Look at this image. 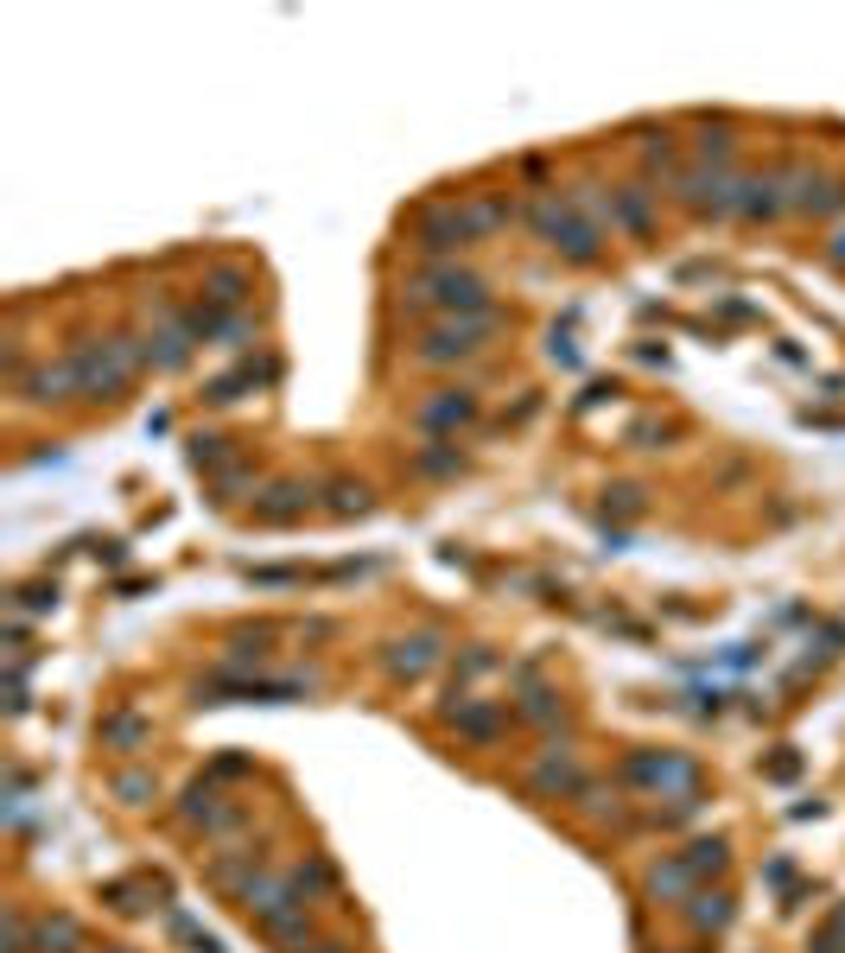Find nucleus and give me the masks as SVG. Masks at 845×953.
Instances as JSON below:
<instances>
[{
	"instance_id": "obj_1",
	"label": "nucleus",
	"mask_w": 845,
	"mask_h": 953,
	"mask_svg": "<svg viewBox=\"0 0 845 953\" xmlns=\"http://www.w3.org/2000/svg\"><path fill=\"white\" fill-rule=\"evenodd\" d=\"M528 223L540 230V242H547L553 255H566V261L598 255V223H585L572 198H540V204H528Z\"/></svg>"
},
{
	"instance_id": "obj_2",
	"label": "nucleus",
	"mask_w": 845,
	"mask_h": 953,
	"mask_svg": "<svg viewBox=\"0 0 845 953\" xmlns=\"http://www.w3.org/2000/svg\"><path fill=\"white\" fill-rule=\"evenodd\" d=\"M134 362H140V350H134L128 337H103V343H83L77 350V382L89 401H103V394H122L134 375Z\"/></svg>"
},
{
	"instance_id": "obj_3",
	"label": "nucleus",
	"mask_w": 845,
	"mask_h": 953,
	"mask_svg": "<svg viewBox=\"0 0 845 953\" xmlns=\"http://www.w3.org/2000/svg\"><path fill=\"white\" fill-rule=\"evenodd\" d=\"M489 299V286L471 274V267H433V274H420V280L408 286V306H439V311H452V318H471V311H484Z\"/></svg>"
},
{
	"instance_id": "obj_4",
	"label": "nucleus",
	"mask_w": 845,
	"mask_h": 953,
	"mask_svg": "<svg viewBox=\"0 0 845 953\" xmlns=\"http://www.w3.org/2000/svg\"><path fill=\"white\" fill-rule=\"evenodd\" d=\"M489 325H496L489 311H471V318H445V325H433V331L420 337V362H452V357H471V350H477V337H484Z\"/></svg>"
},
{
	"instance_id": "obj_5",
	"label": "nucleus",
	"mask_w": 845,
	"mask_h": 953,
	"mask_svg": "<svg viewBox=\"0 0 845 953\" xmlns=\"http://www.w3.org/2000/svg\"><path fill=\"white\" fill-rule=\"evenodd\" d=\"M674 191H680L693 210H712V216H725V210L743 204V179L712 172V166H706V172H680V179H674Z\"/></svg>"
},
{
	"instance_id": "obj_6",
	"label": "nucleus",
	"mask_w": 845,
	"mask_h": 953,
	"mask_svg": "<svg viewBox=\"0 0 845 953\" xmlns=\"http://www.w3.org/2000/svg\"><path fill=\"white\" fill-rule=\"evenodd\" d=\"M71 388L83 394V382H77V357L45 362V369H32V375H27V394H32V401H64Z\"/></svg>"
},
{
	"instance_id": "obj_7",
	"label": "nucleus",
	"mask_w": 845,
	"mask_h": 953,
	"mask_svg": "<svg viewBox=\"0 0 845 953\" xmlns=\"http://www.w3.org/2000/svg\"><path fill=\"white\" fill-rule=\"evenodd\" d=\"M630 775L636 782H662V788H693V763H674V756H636Z\"/></svg>"
},
{
	"instance_id": "obj_8",
	"label": "nucleus",
	"mask_w": 845,
	"mask_h": 953,
	"mask_svg": "<svg viewBox=\"0 0 845 953\" xmlns=\"http://www.w3.org/2000/svg\"><path fill=\"white\" fill-rule=\"evenodd\" d=\"M471 413H477V401H471V394H439V401H426V407H420V426H426V433H439V426H464Z\"/></svg>"
},
{
	"instance_id": "obj_9",
	"label": "nucleus",
	"mask_w": 845,
	"mask_h": 953,
	"mask_svg": "<svg viewBox=\"0 0 845 953\" xmlns=\"http://www.w3.org/2000/svg\"><path fill=\"white\" fill-rule=\"evenodd\" d=\"M32 947H39V953H71V947H83V928L71 922V915L39 922V928H32Z\"/></svg>"
},
{
	"instance_id": "obj_10",
	"label": "nucleus",
	"mask_w": 845,
	"mask_h": 953,
	"mask_svg": "<svg viewBox=\"0 0 845 953\" xmlns=\"http://www.w3.org/2000/svg\"><path fill=\"white\" fill-rule=\"evenodd\" d=\"M687 883H693V858H667V865H655V877H648L655 897H680Z\"/></svg>"
},
{
	"instance_id": "obj_11",
	"label": "nucleus",
	"mask_w": 845,
	"mask_h": 953,
	"mask_svg": "<svg viewBox=\"0 0 845 953\" xmlns=\"http://www.w3.org/2000/svg\"><path fill=\"white\" fill-rule=\"evenodd\" d=\"M611 223H623V230H648V198H642V191H616Z\"/></svg>"
},
{
	"instance_id": "obj_12",
	"label": "nucleus",
	"mask_w": 845,
	"mask_h": 953,
	"mask_svg": "<svg viewBox=\"0 0 845 953\" xmlns=\"http://www.w3.org/2000/svg\"><path fill=\"white\" fill-rule=\"evenodd\" d=\"M388 661H394V674H420L426 661H433V636H413V643H401Z\"/></svg>"
},
{
	"instance_id": "obj_13",
	"label": "nucleus",
	"mask_w": 845,
	"mask_h": 953,
	"mask_svg": "<svg viewBox=\"0 0 845 953\" xmlns=\"http://www.w3.org/2000/svg\"><path fill=\"white\" fill-rule=\"evenodd\" d=\"M299 509H306V490H299V484H281L274 502H261V516H267V521H286V516H299Z\"/></svg>"
},
{
	"instance_id": "obj_14",
	"label": "nucleus",
	"mask_w": 845,
	"mask_h": 953,
	"mask_svg": "<svg viewBox=\"0 0 845 953\" xmlns=\"http://www.w3.org/2000/svg\"><path fill=\"white\" fill-rule=\"evenodd\" d=\"M242 293H249V274H235V267H230V274H216V280H210V306H242Z\"/></svg>"
},
{
	"instance_id": "obj_15",
	"label": "nucleus",
	"mask_w": 845,
	"mask_h": 953,
	"mask_svg": "<svg viewBox=\"0 0 845 953\" xmlns=\"http://www.w3.org/2000/svg\"><path fill=\"white\" fill-rule=\"evenodd\" d=\"M731 147H738L731 128H725V121H718V128L706 121V134H699V159H706V166H712V159H731Z\"/></svg>"
},
{
	"instance_id": "obj_16",
	"label": "nucleus",
	"mask_w": 845,
	"mask_h": 953,
	"mask_svg": "<svg viewBox=\"0 0 845 953\" xmlns=\"http://www.w3.org/2000/svg\"><path fill=\"white\" fill-rule=\"evenodd\" d=\"M693 922H699V928H725V922H731V902H725V897H693Z\"/></svg>"
},
{
	"instance_id": "obj_17",
	"label": "nucleus",
	"mask_w": 845,
	"mask_h": 953,
	"mask_svg": "<svg viewBox=\"0 0 845 953\" xmlns=\"http://www.w3.org/2000/svg\"><path fill=\"white\" fill-rule=\"evenodd\" d=\"M140 738H147V724H140V719H128V712H122V719H108V744H140Z\"/></svg>"
},
{
	"instance_id": "obj_18",
	"label": "nucleus",
	"mask_w": 845,
	"mask_h": 953,
	"mask_svg": "<svg viewBox=\"0 0 845 953\" xmlns=\"http://www.w3.org/2000/svg\"><path fill=\"white\" fill-rule=\"evenodd\" d=\"M642 153L655 159V166H674V134H648V147Z\"/></svg>"
},
{
	"instance_id": "obj_19",
	"label": "nucleus",
	"mask_w": 845,
	"mask_h": 953,
	"mask_svg": "<svg viewBox=\"0 0 845 953\" xmlns=\"http://www.w3.org/2000/svg\"><path fill=\"white\" fill-rule=\"evenodd\" d=\"M337 509H344V516H362V509H369V496H362V490H337Z\"/></svg>"
},
{
	"instance_id": "obj_20",
	"label": "nucleus",
	"mask_w": 845,
	"mask_h": 953,
	"mask_svg": "<svg viewBox=\"0 0 845 953\" xmlns=\"http://www.w3.org/2000/svg\"><path fill=\"white\" fill-rule=\"evenodd\" d=\"M122 795L140 801V795H154V782H147V775H122Z\"/></svg>"
},
{
	"instance_id": "obj_21",
	"label": "nucleus",
	"mask_w": 845,
	"mask_h": 953,
	"mask_svg": "<svg viewBox=\"0 0 845 953\" xmlns=\"http://www.w3.org/2000/svg\"><path fill=\"white\" fill-rule=\"evenodd\" d=\"M826 261H833V267H845V230L833 235V242H826Z\"/></svg>"
},
{
	"instance_id": "obj_22",
	"label": "nucleus",
	"mask_w": 845,
	"mask_h": 953,
	"mask_svg": "<svg viewBox=\"0 0 845 953\" xmlns=\"http://www.w3.org/2000/svg\"><path fill=\"white\" fill-rule=\"evenodd\" d=\"M318 953H337V947H318Z\"/></svg>"
}]
</instances>
